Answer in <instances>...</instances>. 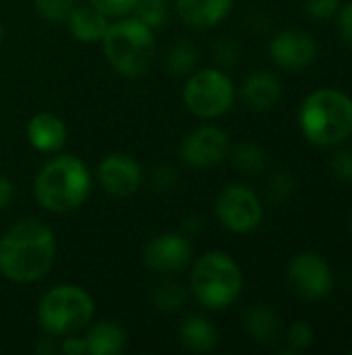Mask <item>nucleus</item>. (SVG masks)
<instances>
[{"label": "nucleus", "mask_w": 352, "mask_h": 355, "mask_svg": "<svg viewBox=\"0 0 352 355\" xmlns=\"http://www.w3.org/2000/svg\"><path fill=\"white\" fill-rule=\"evenodd\" d=\"M54 229L33 216L12 223L0 235V275L15 285L44 281L56 264Z\"/></svg>", "instance_id": "f257e3e1"}, {"label": "nucleus", "mask_w": 352, "mask_h": 355, "mask_svg": "<svg viewBox=\"0 0 352 355\" xmlns=\"http://www.w3.org/2000/svg\"><path fill=\"white\" fill-rule=\"evenodd\" d=\"M93 173L77 154H52L33 177V198L50 214H68L85 206L93 189Z\"/></svg>", "instance_id": "f03ea898"}, {"label": "nucleus", "mask_w": 352, "mask_h": 355, "mask_svg": "<svg viewBox=\"0 0 352 355\" xmlns=\"http://www.w3.org/2000/svg\"><path fill=\"white\" fill-rule=\"evenodd\" d=\"M100 46L110 69L124 79L147 75L158 54L156 31L135 15L110 21Z\"/></svg>", "instance_id": "7ed1b4c3"}, {"label": "nucleus", "mask_w": 352, "mask_h": 355, "mask_svg": "<svg viewBox=\"0 0 352 355\" xmlns=\"http://www.w3.org/2000/svg\"><path fill=\"white\" fill-rule=\"evenodd\" d=\"M243 283L239 262L228 252L210 250L191 262L187 289L201 308L222 312L241 297Z\"/></svg>", "instance_id": "20e7f679"}, {"label": "nucleus", "mask_w": 352, "mask_h": 355, "mask_svg": "<svg viewBox=\"0 0 352 355\" xmlns=\"http://www.w3.org/2000/svg\"><path fill=\"white\" fill-rule=\"evenodd\" d=\"M299 123L313 146H338L352 135V100L332 87L315 89L303 100Z\"/></svg>", "instance_id": "39448f33"}, {"label": "nucleus", "mask_w": 352, "mask_h": 355, "mask_svg": "<svg viewBox=\"0 0 352 355\" xmlns=\"http://www.w3.org/2000/svg\"><path fill=\"white\" fill-rule=\"evenodd\" d=\"M35 316L39 329L50 337L83 333L95 318V300L81 285L58 283L39 297Z\"/></svg>", "instance_id": "423d86ee"}, {"label": "nucleus", "mask_w": 352, "mask_h": 355, "mask_svg": "<svg viewBox=\"0 0 352 355\" xmlns=\"http://www.w3.org/2000/svg\"><path fill=\"white\" fill-rule=\"evenodd\" d=\"M237 100V85L230 75L220 67L195 69L185 77L183 85V104L185 108L201 119L214 121L230 112Z\"/></svg>", "instance_id": "0eeeda50"}, {"label": "nucleus", "mask_w": 352, "mask_h": 355, "mask_svg": "<svg viewBox=\"0 0 352 355\" xmlns=\"http://www.w3.org/2000/svg\"><path fill=\"white\" fill-rule=\"evenodd\" d=\"M214 214L226 231L247 235L259 229L263 220V206L249 185L226 183L214 200Z\"/></svg>", "instance_id": "6e6552de"}, {"label": "nucleus", "mask_w": 352, "mask_h": 355, "mask_svg": "<svg viewBox=\"0 0 352 355\" xmlns=\"http://www.w3.org/2000/svg\"><path fill=\"white\" fill-rule=\"evenodd\" d=\"M230 137L218 125H199L178 144V158L189 168H214L228 158Z\"/></svg>", "instance_id": "1a4fd4ad"}, {"label": "nucleus", "mask_w": 352, "mask_h": 355, "mask_svg": "<svg viewBox=\"0 0 352 355\" xmlns=\"http://www.w3.org/2000/svg\"><path fill=\"white\" fill-rule=\"evenodd\" d=\"M143 266L160 277H174L191 266L193 243L180 231H164L154 235L141 254Z\"/></svg>", "instance_id": "9d476101"}, {"label": "nucleus", "mask_w": 352, "mask_h": 355, "mask_svg": "<svg viewBox=\"0 0 352 355\" xmlns=\"http://www.w3.org/2000/svg\"><path fill=\"white\" fill-rule=\"evenodd\" d=\"M93 179L104 189V193L122 200L135 196L141 189L145 173L135 156L127 152H110L98 162Z\"/></svg>", "instance_id": "9b49d317"}, {"label": "nucleus", "mask_w": 352, "mask_h": 355, "mask_svg": "<svg viewBox=\"0 0 352 355\" xmlns=\"http://www.w3.org/2000/svg\"><path fill=\"white\" fill-rule=\"evenodd\" d=\"M288 281L297 295L309 302L326 300L334 289L330 264L315 252H301L288 264Z\"/></svg>", "instance_id": "f8f14e48"}, {"label": "nucleus", "mask_w": 352, "mask_h": 355, "mask_svg": "<svg viewBox=\"0 0 352 355\" xmlns=\"http://www.w3.org/2000/svg\"><path fill=\"white\" fill-rule=\"evenodd\" d=\"M270 56L280 69L299 71L317 58V44L305 31L284 29L270 40Z\"/></svg>", "instance_id": "ddd939ff"}, {"label": "nucleus", "mask_w": 352, "mask_h": 355, "mask_svg": "<svg viewBox=\"0 0 352 355\" xmlns=\"http://www.w3.org/2000/svg\"><path fill=\"white\" fill-rule=\"evenodd\" d=\"M234 0H172V10L191 29L207 31L230 17Z\"/></svg>", "instance_id": "4468645a"}, {"label": "nucleus", "mask_w": 352, "mask_h": 355, "mask_svg": "<svg viewBox=\"0 0 352 355\" xmlns=\"http://www.w3.org/2000/svg\"><path fill=\"white\" fill-rule=\"evenodd\" d=\"M25 137L35 152L56 154L62 152L68 141V127L64 119L54 112H37L27 121Z\"/></svg>", "instance_id": "2eb2a0df"}, {"label": "nucleus", "mask_w": 352, "mask_h": 355, "mask_svg": "<svg viewBox=\"0 0 352 355\" xmlns=\"http://www.w3.org/2000/svg\"><path fill=\"white\" fill-rule=\"evenodd\" d=\"M280 98H282L280 79L268 71L251 73L241 85V100L253 112L272 110L280 102Z\"/></svg>", "instance_id": "dca6fc26"}, {"label": "nucleus", "mask_w": 352, "mask_h": 355, "mask_svg": "<svg viewBox=\"0 0 352 355\" xmlns=\"http://www.w3.org/2000/svg\"><path fill=\"white\" fill-rule=\"evenodd\" d=\"M68 33L81 42V44H100L106 35V29L110 25V19L102 15L98 8H93L89 2H79L68 19L64 21Z\"/></svg>", "instance_id": "f3484780"}, {"label": "nucleus", "mask_w": 352, "mask_h": 355, "mask_svg": "<svg viewBox=\"0 0 352 355\" xmlns=\"http://www.w3.org/2000/svg\"><path fill=\"white\" fill-rule=\"evenodd\" d=\"M83 333L87 355H120L127 349V331L114 320L91 322Z\"/></svg>", "instance_id": "a211bd4d"}, {"label": "nucleus", "mask_w": 352, "mask_h": 355, "mask_svg": "<svg viewBox=\"0 0 352 355\" xmlns=\"http://www.w3.org/2000/svg\"><path fill=\"white\" fill-rule=\"evenodd\" d=\"M180 345L191 354H210L218 345V331L203 314H189L178 327Z\"/></svg>", "instance_id": "6ab92c4d"}, {"label": "nucleus", "mask_w": 352, "mask_h": 355, "mask_svg": "<svg viewBox=\"0 0 352 355\" xmlns=\"http://www.w3.org/2000/svg\"><path fill=\"white\" fill-rule=\"evenodd\" d=\"M245 329L257 343H274L282 335V320L272 308L253 306L245 312Z\"/></svg>", "instance_id": "aec40b11"}, {"label": "nucleus", "mask_w": 352, "mask_h": 355, "mask_svg": "<svg viewBox=\"0 0 352 355\" xmlns=\"http://www.w3.org/2000/svg\"><path fill=\"white\" fill-rule=\"evenodd\" d=\"M166 71L172 77H187L199 64V50L191 37H176L166 52Z\"/></svg>", "instance_id": "412c9836"}, {"label": "nucleus", "mask_w": 352, "mask_h": 355, "mask_svg": "<svg viewBox=\"0 0 352 355\" xmlns=\"http://www.w3.org/2000/svg\"><path fill=\"white\" fill-rule=\"evenodd\" d=\"M228 158L237 171L243 175H257L263 173L268 166V152L251 141H241L237 146H230Z\"/></svg>", "instance_id": "4be33fe9"}, {"label": "nucleus", "mask_w": 352, "mask_h": 355, "mask_svg": "<svg viewBox=\"0 0 352 355\" xmlns=\"http://www.w3.org/2000/svg\"><path fill=\"white\" fill-rule=\"evenodd\" d=\"M187 297H189V289L183 283L164 277L151 291V306L158 312H178L185 306Z\"/></svg>", "instance_id": "5701e85b"}, {"label": "nucleus", "mask_w": 352, "mask_h": 355, "mask_svg": "<svg viewBox=\"0 0 352 355\" xmlns=\"http://www.w3.org/2000/svg\"><path fill=\"white\" fill-rule=\"evenodd\" d=\"M170 10L172 0H137L133 15L156 31L170 19Z\"/></svg>", "instance_id": "b1692460"}, {"label": "nucleus", "mask_w": 352, "mask_h": 355, "mask_svg": "<svg viewBox=\"0 0 352 355\" xmlns=\"http://www.w3.org/2000/svg\"><path fill=\"white\" fill-rule=\"evenodd\" d=\"M31 2L37 17L52 25H62L73 12V8L79 4V0H31Z\"/></svg>", "instance_id": "393cba45"}, {"label": "nucleus", "mask_w": 352, "mask_h": 355, "mask_svg": "<svg viewBox=\"0 0 352 355\" xmlns=\"http://www.w3.org/2000/svg\"><path fill=\"white\" fill-rule=\"evenodd\" d=\"M295 189V181L290 177V173L286 171H278L270 181H268V198L274 204H284Z\"/></svg>", "instance_id": "a878e982"}, {"label": "nucleus", "mask_w": 352, "mask_h": 355, "mask_svg": "<svg viewBox=\"0 0 352 355\" xmlns=\"http://www.w3.org/2000/svg\"><path fill=\"white\" fill-rule=\"evenodd\" d=\"M93 8H98L102 15H106L110 21L129 17L135 12L137 0H87Z\"/></svg>", "instance_id": "bb28decb"}, {"label": "nucleus", "mask_w": 352, "mask_h": 355, "mask_svg": "<svg viewBox=\"0 0 352 355\" xmlns=\"http://www.w3.org/2000/svg\"><path fill=\"white\" fill-rule=\"evenodd\" d=\"M241 56V48L232 37H222L216 46H214V60L222 67H232L239 62Z\"/></svg>", "instance_id": "cd10ccee"}, {"label": "nucleus", "mask_w": 352, "mask_h": 355, "mask_svg": "<svg viewBox=\"0 0 352 355\" xmlns=\"http://www.w3.org/2000/svg\"><path fill=\"white\" fill-rule=\"evenodd\" d=\"M311 343H313V329H311V324L305 322V320L295 322L293 329L288 331V345H290V352H303V349H307Z\"/></svg>", "instance_id": "c85d7f7f"}, {"label": "nucleus", "mask_w": 352, "mask_h": 355, "mask_svg": "<svg viewBox=\"0 0 352 355\" xmlns=\"http://www.w3.org/2000/svg\"><path fill=\"white\" fill-rule=\"evenodd\" d=\"M338 8L340 0H305V12L311 19H330Z\"/></svg>", "instance_id": "c756f323"}, {"label": "nucleus", "mask_w": 352, "mask_h": 355, "mask_svg": "<svg viewBox=\"0 0 352 355\" xmlns=\"http://www.w3.org/2000/svg\"><path fill=\"white\" fill-rule=\"evenodd\" d=\"M332 171L334 175L344 181V183H352V150H340L334 154L332 158Z\"/></svg>", "instance_id": "7c9ffc66"}, {"label": "nucleus", "mask_w": 352, "mask_h": 355, "mask_svg": "<svg viewBox=\"0 0 352 355\" xmlns=\"http://www.w3.org/2000/svg\"><path fill=\"white\" fill-rule=\"evenodd\" d=\"M58 354L60 355H85V339L81 333H75V335H66V337H60L58 339Z\"/></svg>", "instance_id": "2f4dec72"}, {"label": "nucleus", "mask_w": 352, "mask_h": 355, "mask_svg": "<svg viewBox=\"0 0 352 355\" xmlns=\"http://www.w3.org/2000/svg\"><path fill=\"white\" fill-rule=\"evenodd\" d=\"M340 15H338V29H340V35L344 40V44L352 50V0L346 2L344 6L338 8Z\"/></svg>", "instance_id": "473e14b6"}, {"label": "nucleus", "mask_w": 352, "mask_h": 355, "mask_svg": "<svg viewBox=\"0 0 352 355\" xmlns=\"http://www.w3.org/2000/svg\"><path fill=\"white\" fill-rule=\"evenodd\" d=\"M15 200V185L8 177L0 175V212H4Z\"/></svg>", "instance_id": "72a5a7b5"}, {"label": "nucleus", "mask_w": 352, "mask_h": 355, "mask_svg": "<svg viewBox=\"0 0 352 355\" xmlns=\"http://www.w3.org/2000/svg\"><path fill=\"white\" fill-rule=\"evenodd\" d=\"M2 42H4V25L0 23V46H2Z\"/></svg>", "instance_id": "f704fd0d"}, {"label": "nucleus", "mask_w": 352, "mask_h": 355, "mask_svg": "<svg viewBox=\"0 0 352 355\" xmlns=\"http://www.w3.org/2000/svg\"><path fill=\"white\" fill-rule=\"evenodd\" d=\"M351 233H352V216H351Z\"/></svg>", "instance_id": "c9c22d12"}]
</instances>
